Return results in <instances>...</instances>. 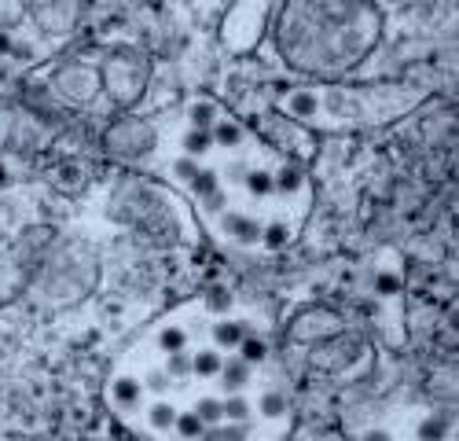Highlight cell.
I'll list each match as a JSON object with an SVG mask.
<instances>
[{"label":"cell","mask_w":459,"mask_h":441,"mask_svg":"<svg viewBox=\"0 0 459 441\" xmlns=\"http://www.w3.org/2000/svg\"><path fill=\"white\" fill-rule=\"evenodd\" d=\"M177 173H180V180H188V184H191V180L199 177V166L191 162V158H188V162H184V158H180V162H177Z\"/></svg>","instance_id":"23"},{"label":"cell","mask_w":459,"mask_h":441,"mask_svg":"<svg viewBox=\"0 0 459 441\" xmlns=\"http://www.w3.org/2000/svg\"><path fill=\"white\" fill-rule=\"evenodd\" d=\"M210 136H213V144H221V147H236L239 140H243V133H239L236 125H213Z\"/></svg>","instance_id":"18"},{"label":"cell","mask_w":459,"mask_h":441,"mask_svg":"<svg viewBox=\"0 0 459 441\" xmlns=\"http://www.w3.org/2000/svg\"><path fill=\"white\" fill-rule=\"evenodd\" d=\"M221 405H224V423H250L254 405H250L243 394H228V397H221Z\"/></svg>","instance_id":"5"},{"label":"cell","mask_w":459,"mask_h":441,"mask_svg":"<svg viewBox=\"0 0 459 441\" xmlns=\"http://www.w3.org/2000/svg\"><path fill=\"white\" fill-rule=\"evenodd\" d=\"M316 107H320V103H316L313 92H294V96H291V111H294L298 118H313Z\"/></svg>","instance_id":"16"},{"label":"cell","mask_w":459,"mask_h":441,"mask_svg":"<svg viewBox=\"0 0 459 441\" xmlns=\"http://www.w3.org/2000/svg\"><path fill=\"white\" fill-rule=\"evenodd\" d=\"M243 184H247V191L254 199H265V195H272V191H276L272 173H265V169H250V173L243 177Z\"/></svg>","instance_id":"11"},{"label":"cell","mask_w":459,"mask_h":441,"mask_svg":"<svg viewBox=\"0 0 459 441\" xmlns=\"http://www.w3.org/2000/svg\"><path fill=\"white\" fill-rule=\"evenodd\" d=\"M173 423H177V408L169 405V401H155L151 408H147V427L151 430H173Z\"/></svg>","instance_id":"7"},{"label":"cell","mask_w":459,"mask_h":441,"mask_svg":"<svg viewBox=\"0 0 459 441\" xmlns=\"http://www.w3.org/2000/svg\"><path fill=\"white\" fill-rule=\"evenodd\" d=\"M272 184L283 191V195H291V191H298V184H302V177L294 173V169H283L280 177H272Z\"/></svg>","instance_id":"22"},{"label":"cell","mask_w":459,"mask_h":441,"mask_svg":"<svg viewBox=\"0 0 459 441\" xmlns=\"http://www.w3.org/2000/svg\"><path fill=\"white\" fill-rule=\"evenodd\" d=\"M250 335V327L243 324V320H221V324H213L210 327V338H213V349H221V353H232V349H239V342Z\"/></svg>","instance_id":"1"},{"label":"cell","mask_w":459,"mask_h":441,"mask_svg":"<svg viewBox=\"0 0 459 441\" xmlns=\"http://www.w3.org/2000/svg\"><path fill=\"white\" fill-rule=\"evenodd\" d=\"M217 383L224 386V394H243V386L250 383V364L239 357H224V368L217 375Z\"/></svg>","instance_id":"2"},{"label":"cell","mask_w":459,"mask_h":441,"mask_svg":"<svg viewBox=\"0 0 459 441\" xmlns=\"http://www.w3.org/2000/svg\"><path fill=\"white\" fill-rule=\"evenodd\" d=\"M8 48H12V41H8L4 34H0V52H8Z\"/></svg>","instance_id":"28"},{"label":"cell","mask_w":459,"mask_h":441,"mask_svg":"<svg viewBox=\"0 0 459 441\" xmlns=\"http://www.w3.org/2000/svg\"><path fill=\"white\" fill-rule=\"evenodd\" d=\"M265 357H269V346H265V338L247 335V338L239 342V361H247V364H261Z\"/></svg>","instance_id":"12"},{"label":"cell","mask_w":459,"mask_h":441,"mask_svg":"<svg viewBox=\"0 0 459 441\" xmlns=\"http://www.w3.org/2000/svg\"><path fill=\"white\" fill-rule=\"evenodd\" d=\"M166 375L173 383L188 379L191 375V349H177V353H166Z\"/></svg>","instance_id":"9"},{"label":"cell","mask_w":459,"mask_h":441,"mask_svg":"<svg viewBox=\"0 0 459 441\" xmlns=\"http://www.w3.org/2000/svg\"><path fill=\"white\" fill-rule=\"evenodd\" d=\"M283 412H287V397L280 390H265V397H261V416L265 419H280Z\"/></svg>","instance_id":"13"},{"label":"cell","mask_w":459,"mask_h":441,"mask_svg":"<svg viewBox=\"0 0 459 441\" xmlns=\"http://www.w3.org/2000/svg\"><path fill=\"white\" fill-rule=\"evenodd\" d=\"M224 368V353L221 349H213V346H202L191 353V375L195 379H217Z\"/></svg>","instance_id":"3"},{"label":"cell","mask_w":459,"mask_h":441,"mask_svg":"<svg viewBox=\"0 0 459 441\" xmlns=\"http://www.w3.org/2000/svg\"><path fill=\"white\" fill-rule=\"evenodd\" d=\"M364 441H390V434H386V430H368Z\"/></svg>","instance_id":"27"},{"label":"cell","mask_w":459,"mask_h":441,"mask_svg":"<svg viewBox=\"0 0 459 441\" xmlns=\"http://www.w3.org/2000/svg\"><path fill=\"white\" fill-rule=\"evenodd\" d=\"M191 125L202 129V133H210V129L217 125V111H213V103H195V107H191Z\"/></svg>","instance_id":"14"},{"label":"cell","mask_w":459,"mask_h":441,"mask_svg":"<svg viewBox=\"0 0 459 441\" xmlns=\"http://www.w3.org/2000/svg\"><path fill=\"white\" fill-rule=\"evenodd\" d=\"M217 441H250V423H221Z\"/></svg>","instance_id":"17"},{"label":"cell","mask_w":459,"mask_h":441,"mask_svg":"<svg viewBox=\"0 0 459 441\" xmlns=\"http://www.w3.org/2000/svg\"><path fill=\"white\" fill-rule=\"evenodd\" d=\"M111 394H114V401H118L122 408H136L144 401V383L140 379H114V386H111Z\"/></svg>","instance_id":"4"},{"label":"cell","mask_w":459,"mask_h":441,"mask_svg":"<svg viewBox=\"0 0 459 441\" xmlns=\"http://www.w3.org/2000/svg\"><path fill=\"white\" fill-rule=\"evenodd\" d=\"M261 239H265V246H272V250H276V246H283V243H287V224H280V221H276V224H265V228H261Z\"/></svg>","instance_id":"20"},{"label":"cell","mask_w":459,"mask_h":441,"mask_svg":"<svg viewBox=\"0 0 459 441\" xmlns=\"http://www.w3.org/2000/svg\"><path fill=\"white\" fill-rule=\"evenodd\" d=\"M390 290H397V279H393V276H379V294H390Z\"/></svg>","instance_id":"26"},{"label":"cell","mask_w":459,"mask_h":441,"mask_svg":"<svg viewBox=\"0 0 459 441\" xmlns=\"http://www.w3.org/2000/svg\"><path fill=\"white\" fill-rule=\"evenodd\" d=\"M158 349L162 353H177V349H188V331H184V324H169V327H162L158 331Z\"/></svg>","instance_id":"8"},{"label":"cell","mask_w":459,"mask_h":441,"mask_svg":"<svg viewBox=\"0 0 459 441\" xmlns=\"http://www.w3.org/2000/svg\"><path fill=\"white\" fill-rule=\"evenodd\" d=\"M191 412H195V416H199L206 427H221V423H224V405H221V397H213V394L199 397Z\"/></svg>","instance_id":"6"},{"label":"cell","mask_w":459,"mask_h":441,"mask_svg":"<svg viewBox=\"0 0 459 441\" xmlns=\"http://www.w3.org/2000/svg\"><path fill=\"white\" fill-rule=\"evenodd\" d=\"M191 188H195L199 195H213V188H217V173H213V169H199V177L191 180Z\"/></svg>","instance_id":"21"},{"label":"cell","mask_w":459,"mask_h":441,"mask_svg":"<svg viewBox=\"0 0 459 441\" xmlns=\"http://www.w3.org/2000/svg\"><path fill=\"white\" fill-rule=\"evenodd\" d=\"M173 430L184 441H199L202 438V430H206V423L195 416V412H177V423H173Z\"/></svg>","instance_id":"10"},{"label":"cell","mask_w":459,"mask_h":441,"mask_svg":"<svg viewBox=\"0 0 459 441\" xmlns=\"http://www.w3.org/2000/svg\"><path fill=\"white\" fill-rule=\"evenodd\" d=\"M169 386H173V379H169V375H166V368L162 372H147L144 375V390H155V394H169Z\"/></svg>","instance_id":"19"},{"label":"cell","mask_w":459,"mask_h":441,"mask_svg":"<svg viewBox=\"0 0 459 441\" xmlns=\"http://www.w3.org/2000/svg\"><path fill=\"white\" fill-rule=\"evenodd\" d=\"M210 305H213V309H228V305H232L228 290H221V287H217V290H213V294H210Z\"/></svg>","instance_id":"24"},{"label":"cell","mask_w":459,"mask_h":441,"mask_svg":"<svg viewBox=\"0 0 459 441\" xmlns=\"http://www.w3.org/2000/svg\"><path fill=\"white\" fill-rule=\"evenodd\" d=\"M441 434H445L441 423H426V427H423V438H430V441H441Z\"/></svg>","instance_id":"25"},{"label":"cell","mask_w":459,"mask_h":441,"mask_svg":"<svg viewBox=\"0 0 459 441\" xmlns=\"http://www.w3.org/2000/svg\"><path fill=\"white\" fill-rule=\"evenodd\" d=\"M210 147H213V136L202 133V129H191L188 140H184V151H188V155H206Z\"/></svg>","instance_id":"15"}]
</instances>
